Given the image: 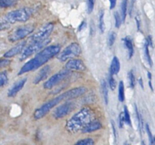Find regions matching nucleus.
I'll list each match as a JSON object with an SVG mask.
<instances>
[{
  "mask_svg": "<svg viewBox=\"0 0 155 145\" xmlns=\"http://www.w3.org/2000/svg\"><path fill=\"white\" fill-rule=\"evenodd\" d=\"M86 92L87 88L84 87H75V88H73V89L66 91L65 93L60 94L57 97H55L53 99L46 102L45 104H43L41 107L37 109L33 113V117H34L35 120L42 119L45 115L49 113L55 106H56L57 104H59L60 102H62L64 100L69 101V100L73 99H76L78 97L84 94Z\"/></svg>",
  "mask_w": 155,
  "mask_h": 145,
  "instance_id": "nucleus-1",
  "label": "nucleus"
},
{
  "mask_svg": "<svg viewBox=\"0 0 155 145\" xmlns=\"http://www.w3.org/2000/svg\"><path fill=\"white\" fill-rule=\"evenodd\" d=\"M61 51L59 45H48L43 49L40 50L33 59H30L23 65L18 72V76L23 75L25 73L35 71L45 64L47 63L50 59L58 55Z\"/></svg>",
  "mask_w": 155,
  "mask_h": 145,
  "instance_id": "nucleus-2",
  "label": "nucleus"
},
{
  "mask_svg": "<svg viewBox=\"0 0 155 145\" xmlns=\"http://www.w3.org/2000/svg\"><path fill=\"white\" fill-rule=\"evenodd\" d=\"M94 112L91 108L84 107L75 113L66 123V129L70 133L81 131L89 122L93 121Z\"/></svg>",
  "mask_w": 155,
  "mask_h": 145,
  "instance_id": "nucleus-3",
  "label": "nucleus"
},
{
  "mask_svg": "<svg viewBox=\"0 0 155 145\" xmlns=\"http://www.w3.org/2000/svg\"><path fill=\"white\" fill-rule=\"evenodd\" d=\"M33 10L31 8H22L10 11L5 15V20L9 24L16 22H25L31 18Z\"/></svg>",
  "mask_w": 155,
  "mask_h": 145,
  "instance_id": "nucleus-4",
  "label": "nucleus"
},
{
  "mask_svg": "<svg viewBox=\"0 0 155 145\" xmlns=\"http://www.w3.org/2000/svg\"><path fill=\"white\" fill-rule=\"evenodd\" d=\"M50 38H47L45 40L38 42H32L29 45L26 46L24 48V49L22 50V52L21 53V56H20V60H25L26 59H28V57L32 56V55L38 53L41 49H43L44 48H45L46 46L49 45V43H50Z\"/></svg>",
  "mask_w": 155,
  "mask_h": 145,
  "instance_id": "nucleus-5",
  "label": "nucleus"
},
{
  "mask_svg": "<svg viewBox=\"0 0 155 145\" xmlns=\"http://www.w3.org/2000/svg\"><path fill=\"white\" fill-rule=\"evenodd\" d=\"M81 54L80 46L77 43H73L66 47L61 53L57 55V59L61 62L68 61L69 59H75Z\"/></svg>",
  "mask_w": 155,
  "mask_h": 145,
  "instance_id": "nucleus-6",
  "label": "nucleus"
},
{
  "mask_svg": "<svg viewBox=\"0 0 155 145\" xmlns=\"http://www.w3.org/2000/svg\"><path fill=\"white\" fill-rule=\"evenodd\" d=\"M34 31V27L32 25H26V26H21L15 28L12 32H10L8 36V39L11 43L21 41L25 37L29 36L31 33Z\"/></svg>",
  "mask_w": 155,
  "mask_h": 145,
  "instance_id": "nucleus-7",
  "label": "nucleus"
},
{
  "mask_svg": "<svg viewBox=\"0 0 155 145\" xmlns=\"http://www.w3.org/2000/svg\"><path fill=\"white\" fill-rule=\"evenodd\" d=\"M54 29V24L52 22L47 23L45 26H43L38 31L35 33H33L32 36L29 37L30 43L32 42L42 41L49 38V36L51 34V32Z\"/></svg>",
  "mask_w": 155,
  "mask_h": 145,
  "instance_id": "nucleus-8",
  "label": "nucleus"
},
{
  "mask_svg": "<svg viewBox=\"0 0 155 145\" xmlns=\"http://www.w3.org/2000/svg\"><path fill=\"white\" fill-rule=\"evenodd\" d=\"M70 75V71L65 69V70H61L59 72H57L55 74L54 76H52L50 77L45 83H44V88L45 89H48L50 90L51 88H53L54 87L58 85V83L61 82H62L65 78L68 77Z\"/></svg>",
  "mask_w": 155,
  "mask_h": 145,
  "instance_id": "nucleus-9",
  "label": "nucleus"
},
{
  "mask_svg": "<svg viewBox=\"0 0 155 145\" xmlns=\"http://www.w3.org/2000/svg\"><path fill=\"white\" fill-rule=\"evenodd\" d=\"M73 104L70 101H67L66 103L61 104L59 106H57L54 111H53V116L55 119H61L64 116H66L68 114L70 113V111L73 109Z\"/></svg>",
  "mask_w": 155,
  "mask_h": 145,
  "instance_id": "nucleus-10",
  "label": "nucleus"
},
{
  "mask_svg": "<svg viewBox=\"0 0 155 145\" xmlns=\"http://www.w3.org/2000/svg\"><path fill=\"white\" fill-rule=\"evenodd\" d=\"M66 69L68 71H84L86 66L81 59H69L66 64Z\"/></svg>",
  "mask_w": 155,
  "mask_h": 145,
  "instance_id": "nucleus-11",
  "label": "nucleus"
},
{
  "mask_svg": "<svg viewBox=\"0 0 155 145\" xmlns=\"http://www.w3.org/2000/svg\"><path fill=\"white\" fill-rule=\"evenodd\" d=\"M26 46H27V42H21V43H18L17 45H15V47H13L12 49H10L9 50H8V51L5 54L4 57H5V59H9V58H12V57H14L15 55L21 54Z\"/></svg>",
  "mask_w": 155,
  "mask_h": 145,
  "instance_id": "nucleus-12",
  "label": "nucleus"
},
{
  "mask_svg": "<svg viewBox=\"0 0 155 145\" xmlns=\"http://www.w3.org/2000/svg\"><path fill=\"white\" fill-rule=\"evenodd\" d=\"M27 81H28V78H22V79H21V80H19L15 82L8 91V97L13 98L15 96H16L19 92L22 89L23 87L25 86Z\"/></svg>",
  "mask_w": 155,
  "mask_h": 145,
  "instance_id": "nucleus-13",
  "label": "nucleus"
},
{
  "mask_svg": "<svg viewBox=\"0 0 155 145\" xmlns=\"http://www.w3.org/2000/svg\"><path fill=\"white\" fill-rule=\"evenodd\" d=\"M101 127H102V125L99 121L93 120L91 122L88 123L86 126L81 130V131L83 133H91V132H93V131L100 130Z\"/></svg>",
  "mask_w": 155,
  "mask_h": 145,
  "instance_id": "nucleus-14",
  "label": "nucleus"
},
{
  "mask_svg": "<svg viewBox=\"0 0 155 145\" xmlns=\"http://www.w3.org/2000/svg\"><path fill=\"white\" fill-rule=\"evenodd\" d=\"M50 73V65H45L39 71V72L37 74L36 77L33 80L34 84H38L39 82L44 81L47 77H49Z\"/></svg>",
  "mask_w": 155,
  "mask_h": 145,
  "instance_id": "nucleus-15",
  "label": "nucleus"
},
{
  "mask_svg": "<svg viewBox=\"0 0 155 145\" xmlns=\"http://www.w3.org/2000/svg\"><path fill=\"white\" fill-rule=\"evenodd\" d=\"M120 71V62L118 57L114 56L111 63V66H110V74L111 75H117Z\"/></svg>",
  "mask_w": 155,
  "mask_h": 145,
  "instance_id": "nucleus-16",
  "label": "nucleus"
},
{
  "mask_svg": "<svg viewBox=\"0 0 155 145\" xmlns=\"http://www.w3.org/2000/svg\"><path fill=\"white\" fill-rule=\"evenodd\" d=\"M124 43V46L126 48L128 52V56H129V59L132 58L133 55H134V47H133L132 41L130 40V38L129 36H126L123 39Z\"/></svg>",
  "mask_w": 155,
  "mask_h": 145,
  "instance_id": "nucleus-17",
  "label": "nucleus"
},
{
  "mask_svg": "<svg viewBox=\"0 0 155 145\" xmlns=\"http://www.w3.org/2000/svg\"><path fill=\"white\" fill-rule=\"evenodd\" d=\"M120 9H121V18H122V22L124 21L126 18L128 9V0H121V5H120Z\"/></svg>",
  "mask_w": 155,
  "mask_h": 145,
  "instance_id": "nucleus-18",
  "label": "nucleus"
},
{
  "mask_svg": "<svg viewBox=\"0 0 155 145\" xmlns=\"http://www.w3.org/2000/svg\"><path fill=\"white\" fill-rule=\"evenodd\" d=\"M101 92H102V94H103V98H104V101H105V104H108V88H107V84L105 80H103L101 82Z\"/></svg>",
  "mask_w": 155,
  "mask_h": 145,
  "instance_id": "nucleus-19",
  "label": "nucleus"
},
{
  "mask_svg": "<svg viewBox=\"0 0 155 145\" xmlns=\"http://www.w3.org/2000/svg\"><path fill=\"white\" fill-rule=\"evenodd\" d=\"M17 1L16 0H0V8L5 9V8H9L16 5Z\"/></svg>",
  "mask_w": 155,
  "mask_h": 145,
  "instance_id": "nucleus-20",
  "label": "nucleus"
},
{
  "mask_svg": "<svg viewBox=\"0 0 155 145\" xmlns=\"http://www.w3.org/2000/svg\"><path fill=\"white\" fill-rule=\"evenodd\" d=\"M119 100L120 102L124 101V85L122 81L119 83Z\"/></svg>",
  "mask_w": 155,
  "mask_h": 145,
  "instance_id": "nucleus-21",
  "label": "nucleus"
},
{
  "mask_svg": "<svg viewBox=\"0 0 155 145\" xmlns=\"http://www.w3.org/2000/svg\"><path fill=\"white\" fill-rule=\"evenodd\" d=\"M74 145H95V141L91 137H86V138L78 141Z\"/></svg>",
  "mask_w": 155,
  "mask_h": 145,
  "instance_id": "nucleus-22",
  "label": "nucleus"
},
{
  "mask_svg": "<svg viewBox=\"0 0 155 145\" xmlns=\"http://www.w3.org/2000/svg\"><path fill=\"white\" fill-rule=\"evenodd\" d=\"M9 82V77L6 72H0V87H5Z\"/></svg>",
  "mask_w": 155,
  "mask_h": 145,
  "instance_id": "nucleus-23",
  "label": "nucleus"
},
{
  "mask_svg": "<svg viewBox=\"0 0 155 145\" xmlns=\"http://www.w3.org/2000/svg\"><path fill=\"white\" fill-rule=\"evenodd\" d=\"M124 122L126 123L127 125H129L130 127H131V119H130V113H129V110H128L127 107L124 106Z\"/></svg>",
  "mask_w": 155,
  "mask_h": 145,
  "instance_id": "nucleus-24",
  "label": "nucleus"
},
{
  "mask_svg": "<svg viewBox=\"0 0 155 145\" xmlns=\"http://www.w3.org/2000/svg\"><path fill=\"white\" fill-rule=\"evenodd\" d=\"M99 28L101 32H105V23H104V10H101L100 12V17H99Z\"/></svg>",
  "mask_w": 155,
  "mask_h": 145,
  "instance_id": "nucleus-25",
  "label": "nucleus"
},
{
  "mask_svg": "<svg viewBox=\"0 0 155 145\" xmlns=\"http://www.w3.org/2000/svg\"><path fill=\"white\" fill-rule=\"evenodd\" d=\"M128 79H129V84H130V87L131 88H134L135 87V85H136V77L134 76V73H133L132 71H130V72L128 73Z\"/></svg>",
  "mask_w": 155,
  "mask_h": 145,
  "instance_id": "nucleus-26",
  "label": "nucleus"
},
{
  "mask_svg": "<svg viewBox=\"0 0 155 145\" xmlns=\"http://www.w3.org/2000/svg\"><path fill=\"white\" fill-rule=\"evenodd\" d=\"M135 110H136V116L137 118V121H138V124H139V127H140V130L142 131V127H143V121H142V118H141V115L140 112L138 111V109H137V104H135Z\"/></svg>",
  "mask_w": 155,
  "mask_h": 145,
  "instance_id": "nucleus-27",
  "label": "nucleus"
},
{
  "mask_svg": "<svg viewBox=\"0 0 155 145\" xmlns=\"http://www.w3.org/2000/svg\"><path fill=\"white\" fill-rule=\"evenodd\" d=\"M116 33L114 32H111L108 35V37H107V43H108V46L109 47H112L114 45V43H115V40H116Z\"/></svg>",
  "mask_w": 155,
  "mask_h": 145,
  "instance_id": "nucleus-28",
  "label": "nucleus"
},
{
  "mask_svg": "<svg viewBox=\"0 0 155 145\" xmlns=\"http://www.w3.org/2000/svg\"><path fill=\"white\" fill-rule=\"evenodd\" d=\"M146 131L147 133V136H148V139H149V144L155 145L154 137L153 136V134H152V132L150 131V128H149V126L147 124L146 125Z\"/></svg>",
  "mask_w": 155,
  "mask_h": 145,
  "instance_id": "nucleus-29",
  "label": "nucleus"
},
{
  "mask_svg": "<svg viewBox=\"0 0 155 145\" xmlns=\"http://www.w3.org/2000/svg\"><path fill=\"white\" fill-rule=\"evenodd\" d=\"M114 19H115V27L117 28H119V27L122 24V18H121V15L119 14V12L114 13Z\"/></svg>",
  "mask_w": 155,
  "mask_h": 145,
  "instance_id": "nucleus-30",
  "label": "nucleus"
},
{
  "mask_svg": "<svg viewBox=\"0 0 155 145\" xmlns=\"http://www.w3.org/2000/svg\"><path fill=\"white\" fill-rule=\"evenodd\" d=\"M144 54H145V58H146L149 66H152V59H151L150 55H149V49H148V46L147 45L146 43L144 46Z\"/></svg>",
  "mask_w": 155,
  "mask_h": 145,
  "instance_id": "nucleus-31",
  "label": "nucleus"
},
{
  "mask_svg": "<svg viewBox=\"0 0 155 145\" xmlns=\"http://www.w3.org/2000/svg\"><path fill=\"white\" fill-rule=\"evenodd\" d=\"M108 85H109L110 88L112 89V90L114 91L115 90V88H116V87H117V84H116V81H115V79L114 78V76L113 75H109V79H108Z\"/></svg>",
  "mask_w": 155,
  "mask_h": 145,
  "instance_id": "nucleus-32",
  "label": "nucleus"
},
{
  "mask_svg": "<svg viewBox=\"0 0 155 145\" xmlns=\"http://www.w3.org/2000/svg\"><path fill=\"white\" fill-rule=\"evenodd\" d=\"M94 5H95V0H87V11L89 14H91L93 11Z\"/></svg>",
  "mask_w": 155,
  "mask_h": 145,
  "instance_id": "nucleus-33",
  "label": "nucleus"
},
{
  "mask_svg": "<svg viewBox=\"0 0 155 145\" xmlns=\"http://www.w3.org/2000/svg\"><path fill=\"white\" fill-rule=\"evenodd\" d=\"M9 64H10V60L8 59H0V68H5L6 66H8Z\"/></svg>",
  "mask_w": 155,
  "mask_h": 145,
  "instance_id": "nucleus-34",
  "label": "nucleus"
},
{
  "mask_svg": "<svg viewBox=\"0 0 155 145\" xmlns=\"http://www.w3.org/2000/svg\"><path fill=\"white\" fill-rule=\"evenodd\" d=\"M124 115L122 113H120L119 115V127L120 128H123L124 126Z\"/></svg>",
  "mask_w": 155,
  "mask_h": 145,
  "instance_id": "nucleus-35",
  "label": "nucleus"
},
{
  "mask_svg": "<svg viewBox=\"0 0 155 145\" xmlns=\"http://www.w3.org/2000/svg\"><path fill=\"white\" fill-rule=\"evenodd\" d=\"M112 129L114 131V139L117 142V139H118V132H117V130H116V127H115V125H114V122L112 121Z\"/></svg>",
  "mask_w": 155,
  "mask_h": 145,
  "instance_id": "nucleus-36",
  "label": "nucleus"
},
{
  "mask_svg": "<svg viewBox=\"0 0 155 145\" xmlns=\"http://www.w3.org/2000/svg\"><path fill=\"white\" fill-rule=\"evenodd\" d=\"M146 44L148 46V47H152V46H153V43H152V36H148L147 37Z\"/></svg>",
  "mask_w": 155,
  "mask_h": 145,
  "instance_id": "nucleus-37",
  "label": "nucleus"
},
{
  "mask_svg": "<svg viewBox=\"0 0 155 145\" xmlns=\"http://www.w3.org/2000/svg\"><path fill=\"white\" fill-rule=\"evenodd\" d=\"M110 2V9H113L115 8L116 6V3H117V0H109Z\"/></svg>",
  "mask_w": 155,
  "mask_h": 145,
  "instance_id": "nucleus-38",
  "label": "nucleus"
},
{
  "mask_svg": "<svg viewBox=\"0 0 155 145\" xmlns=\"http://www.w3.org/2000/svg\"><path fill=\"white\" fill-rule=\"evenodd\" d=\"M86 27V22L85 21H83L81 24H80V26H79V27H78V31H81V30H83L84 28Z\"/></svg>",
  "mask_w": 155,
  "mask_h": 145,
  "instance_id": "nucleus-39",
  "label": "nucleus"
},
{
  "mask_svg": "<svg viewBox=\"0 0 155 145\" xmlns=\"http://www.w3.org/2000/svg\"><path fill=\"white\" fill-rule=\"evenodd\" d=\"M136 21H137V28L140 29V18H139V16H137V17H136Z\"/></svg>",
  "mask_w": 155,
  "mask_h": 145,
  "instance_id": "nucleus-40",
  "label": "nucleus"
},
{
  "mask_svg": "<svg viewBox=\"0 0 155 145\" xmlns=\"http://www.w3.org/2000/svg\"><path fill=\"white\" fill-rule=\"evenodd\" d=\"M139 83H140V85H141V87L143 88V82L141 81V78H139Z\"/></svg>",
  "mask_w": 155,
  "mask_h": 145,
  "instance_id": "nucleus-41",
  "label": "nucleus"
},
{
  "mask_svg": "<svg viewBox=\"0 0 155 145\" xmlns=\"http://www.w3.org/2000/svg\"><path fill=\"white\" fill-rule=\"evenodd\" d=\"M141 145H145V143L144 142H141Z\"/></svg>",
  "mask_w": 155,
  "mask_h": 145,
  "instance_id": "nucleus-42",
  "label": "nucleus"
},
{
  "mask_svg": "<svg viewBox=\"0 0 155 145\" xmlns=\"http://www.w3.org/2000/svg\"><path fill=\"white\" fill-rule=\"evenodd\" d=\"M124 145H130V144H129V143H125V144H124Z\"/></svg>",
  "mask_w": 155,
  "mask_h": 145,
  "instance_id": "nucleus-43",
  "label": "nucleus"
}]
</instances>
